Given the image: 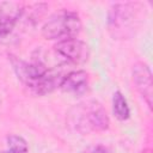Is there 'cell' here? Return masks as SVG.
<instances>
[{"label":"cell","mask_w":153,"mask_h":153,"mask_svg":"<svg viewBox=\"0 0 153 153\" xmlns=\"http://www.w3.org/2000/svg\"><path fill=\"white\" fill-rule=\"evenodd\" d=\"M134 8L129 4H120L115 5L110 11L109 24L115 30H121L128 27L130 23H133L134 18Z\"/></svg>","instance_id":"cell-7"},{"label":"cell","mask_w":153,"mask_h":153,"mask_svg":"<svg viewBox=\"0 0 153 153\" xmlns=\"http://www.w3.org/2000/svg\"><path fill=\"white\" fill-rule=\"evenodd\" d=\"M7 146L11 153H27L29 151L26 141L19 135L7 136Z\"/></svg>","instance_id":"cell-10"},{"label":"cell","mask_w":153,"mask_h":153,"mask_svg":"<svg viewBox=\"0 0 153 153\" xmlns=\"http://www.w3.org/2000/svg\"><path fill=\"white\" fill-rule=\"evenodd\" d=\"M65 76L55 69H48L42 76L35 80L29 87L38 96H44L47 93L53 92L55 88L60 87L61 81Z\"/></svg>","instance_id":"cell-6"},{"label":"cell","mask_w":153,"mask_h":153,"mask_svg":"<svg viewBox=\"0 0 153 153\" xmlns=\"http://www.w3.org/2000/svg\"><path fill=\"white\" fill-rule=\"evenodd\" d=\"M84 153H111V151H110L109 148L104 147V146L98 145V146H94V147L88 148V149H87V151H85Z\"/></svg>","instance_id":"cell-11"},{"label":"cell","mask_w":153,"mask_h":153,"mask_svg":"<svg viewBox=\"0 0 153 153\" xmlns=\"http://www.w3.org/2000/svg\"><path fill=\"white\" fill-rule=\"evenodd\" d=\"M142 153H149V151H145V152H142Z\"/></svg>","instance_id":"cell-13"},{"label":"cell","mask_w":153,"mask_h":153,"mask_svg":"<svg viewBox=\"0 0 153 153\" xmlns=\"http://www.w3.org/2000/svg\"><path fill=\"white\" fill-rule=\"evenodd\" d=\"M55 51L67 61L75 65L85 63L90 57L88 45L78 38L61 39L55 44Z\"/></svg>","instance_id":"cell-3"},{"label":"cell","mask_w":153,"mask_h":153,"mask_svg":"<svg viewBox=\"0 0 153 153\" xmlns=\"http://www.w3.org/2000/svg\"><path fill=\"white\" fill-rule=\"evenodd\" d=\"M1 153H11L10 151H6V152H1Z\"/></svg>","instance_id":"cell-12"},{"label":"cell","mask_w":153,"mask_h":153,"mask_svg":"<svg viewBox=\"0 0 153 153\" xmlns=\"http://www.w3.org/2000/svg\"><path fill=\"white\" fill-rule=\"evenodd\" d=\"M87 73L85 71H74L65 75L61 81V90L65 92L82 94L87 90Z\"/></svg>","instance_id":"cell-8"},{"label":"cell","mask_w":153,"mask_h":153,"mask_svg":"<svg viewBox=\"0 0 153 153\" xmlns=\"http://www.w3.org/2000/svg\"><path fill=\"white\" fill-rule=\"evenodd\" d=\"M133 81L136 90L140 92L147 105L151 108L153 97V81L149 67L143 62H137L133 68Z\"/></svg>","instance_id":"cell-4"},{"label":"cell","mask_w":153,"mask_h":153,"mask_svg":"<svg viewBox=\"0 0 153 153\" xmlns=\"http://www.w3.org/2000/svg\"><path fill=\"white\" fill-rule=\"evenodd\" d=\"M112 110H114V115L120 121H126L129 118L130 110H129L128 103L124 96L120 91H116L112 96Z\"/></svg>","instance_id":"cell-9"},{"label":"cell","mask_w":153,"mask_h":153,"mask_svg":"<svg viewBox=\"0 0 153 153\" xmlns=\"http://www.w3.org/2000/svg\"><path fill=\"white\" fill-rule=\"evenodd\" d=\"M67 124L80 134L100 131L109 128L110 121L103 105L97 100L75 104L67 114Z\"/></svg>","instance_id":"cell-1"},{"label":"cell","mask_w":153,"mask_h":153,"mask_svg":"<svg viewBox=\"0 0 153 153\" xmlns=\"http://www.w3.org/2000/svg\"><path fill=\"white\" fill-rule=\"evenodd\" d=\"M23 14V8L16 2L0 4V39L5 38L14 29Z\"/></svg>","instance_id":"cell-5"},{"label":"cell","mask_w":153,"mask_h":153,"mask_svg":"<svg viewBox=\"0 0 153 153\" xmlns=\"http://www.w3.org/2000/svg\"><path fill=\"white\" fill-rule=\"evenodd\" d=\"M81 31V20L75 12L63 11L53 16L42 27L45 39L75 38Z\"/></svg>","instance_id":"cell-2"}]
</instances>
